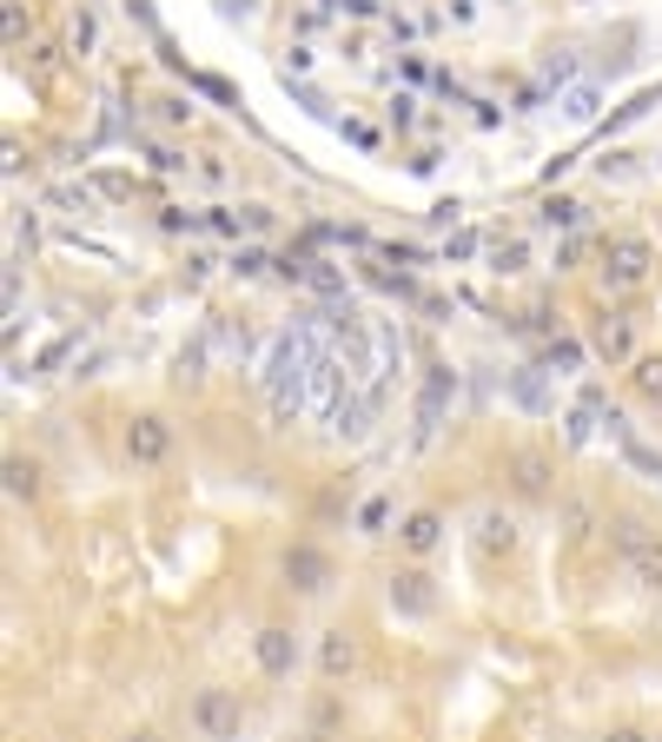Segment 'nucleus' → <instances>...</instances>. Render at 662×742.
<instances>
[{
	"label": "nucleus",
	"instance_id": "f257e3e1",
	"mask_svg": "<svg viewBox=\"0 0 662 742\" xmlns=\"http://www.w3.org/2000/svg\"><path fill=\"white\" fill-rule=\"evenodd\" d=\"M650 265H656V252H650V239H637V232H623V239H610V245H603V292H610V299H623V292H637V285L650 279Z\"/></svg>",
	"mask_w": 662,
	"mask_h": 742
},
{
	"label": "nucleus",
	"instance_id": "f03ea898",
	"mask_svg": "<svg viewBox=\"0 0 662 742\" xmlns=\"http://www.w3.org/2000/svg\"><path fill=\"white\" fill-rule=\"evenodd\" d=\"M617 551H623V564H630V577H637L643 591H662V537L656 531L623 524V531H617Z\"/></svg>",
	"mask_w": 662,
	"mask_h": 742
},
{
	"label": "nucleus",
	"instance_id": "7ed1b4c3",
	"mask_svg": "<svg viewBox=\"0 0 662 742\" xmlns=\"http://www.w3.org/2000/svg\"><path fill=\"white\" fill-rule=\"evenodd\" d=\"M192 723H199V736L232 742V736H239V723H245L239 690H199V697H192Z\"/></svg>",
	"mask_w": 662,
	"mask_h": 742
},
{
	"label": "nucleus",
	"instance_id": "20e7f679",
	"mask_svg": "<svg viewBox=\"0 0 662 742\" xmlns=\"http://www.w3.org/2000/svg\"><path fill=\"white\" fill-rule=\"evenodd\" d=\"M166 451H172V425H166L159 411H139V418L126 425V458H133V464H166Z\"/></svg>",
	"mask_w": 662,
	"mask_h": 742
},
{
	"label": "nucleus",
	"instance_id": "39448f33",
	"mask_svg": "<svg viewBox=\"0 0 662 742\" xmlns=\"http://www.w3.org/2000/svg\"><path fill=\"white\" fill-rule=\"evenodd\" d=\"M590 352L610 358V365H637V325H630L623 312H603V318L590 325Z\"/></svg>",
	"mask_w": 662,
	"mask_h": 742
},
{
	"label": "nucleus",
	"instance_id": "423d86ee",
	"mask_svg": "<svg viewBox=\"0 0 662 742\" xmlns=\"http://www.w3.org/2000/svg\"><path fill=\"white\" fill-rule=\"evenodd\" d=\"M285 584L305 591V597H318V591L332 584V557H325L318 544H292V551H285Z\"/></svg>",
	"mask_w": 662,
	"mask_h": 742
},
{
	"label": "nucleus",
	"instance_id": "0eeeda50",
	"mask_svg": "<svg viewBox=\"0 0 662 742\" xmlns=\"http://www.w3.org/2000/svg\"><path fill=\"white\" fill-rule=\"evenodd\" d=\"M385 597H391V610H398V617H431V610H438V591H431V577H424V571H398Z\"/></svg>",
	"mask_w": 662,
	"mask_h": 742
},
{
	"label": "nucleus",
	"instance_id": "6e6552de",
	"mask_svg": "<svg viewBox=\"0 0 662 742\" xmlns=\"http://www.w3.org/2000/svg\"><path fill=\"white\" fill-rule=\"evenodd\" d=\"M252 650H259V670H265V677H292V670H298V637H292V630H279V624H272V630H259V644H252Z\"/></svg>",
	"mask_w": 662,
	"mask_h": 742
},
{
	"label": "nucleus",
	"instance_id": "1a4fd4ad",
	"mask_svg": "<svg viewBox=\"0 0 662 742\" xmlns=\"http://www.w3.org/2000/svg\"><path fill=\"white\" fill-rule=\"evenodd\" d=\"M398 544H404L411 557H431V551L444 544V518H438V511H411V518L398 524Z\"/></svg>",
	"mask_w": 662,
	"mask_h": 742
},
{
	"label": "nucleus",
	"instance_id": "9d476101",
	"mask_svg": "<svg viewBox=\"0 0 662 742\" xmlns=\"http://www.w3.org/2000/svg\"><path fill=\"white\" fill-rule=\"evenodd\" d=\"M318 670L338 683V677H351L358 670V644L345 637V630H325V644H318Z\"/></svg>",
	"mask_w": 662,
	"mask_h": 742
},
{
	"label": "nucleus",
	"instance_id": "9b49d317",
	"mask_svg": "<svg viewBox=\"0 0 662 742\" xmlns=\"http://www.w3.org/2000/svg\"><path fill=\"white\" fill-rule=\"evenodd\" d=\"M511 478H517L524 498H550V464H544L537 451H517V458H511Z\"/></svg>",
	"mask_w": 662,
	"mask_h": 742
},
{
	"label": "nucleus",
	"instance_id": "f8f14e48",
	"mask_svg": "<svg viewBox=\"0 0 662 742\" xmlns=\"http://www.w3.org/2000/svg\"><path fill=\"white\" fill-rule=\"evenodd\" d=\"M40 491H46V484H40V464H33V458H7V498H13V504H33Z\"/></svg>",
	"mask_w": 662,
	"mask_h": 742
},
{
	"label": "nucleus",
	"instance_id": "ddd939ff",
	"mask_svg": "<svg viewBox=\"0 0 662 742\" xmlns=\"http://www.w3.org/2000/svg\"><path fill=\"white\" fill-rule=\"evenodd\" d=\"M630 385L650 398V405H662V352H650V358H637V372H630Z\"/></svg>",
	"mask_w": 662,
	"mask_h": 742
},
{
	"label": "nucleus",
	"instance_id": "4468645a",
	"mask_svg": "<svg viewBox=\"0 0 662 742\" xmlns=\"http://www.w3.org/2000/svg\"><path fill=\"white\" fill-rule=\"evenodd\" d=\"M617 438H623V458H630L643 478H656V484H662V458H656V451H650L643 438H630V431H617Z\"/></svg>",
	"mask_w": 662,
	"mask_h": 742
},
{
	"label": "nucleus",
	"instance_id": "2eb2a0df",
	"mask_svg": "<svg viewBox=\"0 0 662 742\" xmlns=\"http://www.w3.org/2000/svg\"><path fill=\"white\" fill-rule=\"evenodd\" d=\"M444 391H451V372H431V385H424V405H418V418H424V431L438 425V411H444Z\"/></svg>",
	"mask_w": 662,
	"mask_h": 742
},
{
	"label": "nucleus",
	"instance_id": "dca6fc26",
	"mask_svg": "<svg viewBox=\"0 0 662 742\" xmlns=\"http://www.w3.org/2000/svg\"><path fill=\"white\" fill-rule=\"evenodd\" d=\"M550 372L577 378V372H584V345H577V338H557V345H550Z\"/></svg>",
	"mask_w": 662,
	"mask_h": 742
},
{
	"label": "nucleus",
	"instance_id": "f3484780",
	"mask_svg": "<svg viewBox=\"0 0 662 742\" xmlns=\"http://www.w3.org/2000/svg\"><path fill=\"white\" fill-rule=\"evenodd\" d=\"M385 524H391V504H385V498H371V504L358 511V531H365V537H385Z\"/></svg>",
	"mask_w": 662,
	"mask_h": 742
},
{
	"label": "nucleus",
	"instance_id": "a211bd4d",
	"mask_svg": "<svg viewBox=\"0 0 662 742\" xmlns=\"http://www.w3.org/2000/svg\"><path fill=\"white\" fill-rule=\"evenodd\" d=\"M564 113H570V119H597V93H590V86H577V93L564 100Z\"/></svg>",
	"mask_w": 662,
	"mask_h": 742
},
{
	"label": "nucleus",
	"instance_id": "6ab92c4d",
	"mask_svg": "<svg viewBox=\"0 0 662 742\" xmlns=\"http://www.w3.org/2000/svg\"><path fill=\"white\" fill-rule=\"evenodd\" d=\"M584 219V206H570V199H550L544 206V226H577Z\"/></svg>",
	"mask_w": 662,
	"mask_h": 742
},
{
	"label": "nucleus",
	"instance_id": "aec40b11",
	"mask_svg": "<svg viewBox=\"0 0 662 742\" xmlns=\"http://www.w3.org/2000/svg\"><path fill=\"white\" fill-rule=\"evenodd\" d=\"M497 544L511 551V518H497V511H491V518H484V551H497Z\"/></svg>",
	"mask_w": 662,
	"mask_h": 742
},
{
	"label": "nucleus",
	"instance_id": "412c9836",
	"mask_svg": "<svg viewBox=\"0 0 662 742\" xmlns=\"http://www.w3.org/2000/svg\"><path fill=\"white\" fill-rule=\"evenodd\" d=\"M491 259H497V272H524V245H517V239H504Z\"/></svg>",
	"mask_w": 662,
	"mask_h": 742
},
{
	"label": "nucleus",
	"instance_id": "4be33fe9",
	"mask_svg": "<svg viewBox=\"0 0 662 742\" xmlns=\"http://www.w3.org/2000/svg\"><path fill=\"white\" fill-rule=\"evenodd\" d=\"M73 53H93V13H73Z\"/></svg>",
	"mask_w": 662,
	"mask_h": 742
},
{
	"label": "nucleus",
	"instance_id": "5701e85b",
	"mask_svg": "<svg viewBox=\"0 0 662 742\" xmlns=\"http://www.w3.org/2000/svg\"><path fill=\"white\" fill-rule=\"evenodd\" d=\"M159 119H172V126H186V119H192V106H186V100H159Z\"/></svg>",
	"mask_w": 662,
	"mask_h": 742
},
{
	"label": "nucleus",
	"instance_id": "b1692460",
	"mask_svg": "<svg viewBox=\"0 0 662 742\" xmlns=\"http://www.w3.org/2000/svg\"><path fill=\"white\" fill-rule=\"evenodd\" d=\"M603 742H650L643 730H617V736H603Z\"/></svg>",
	"mask_w": 662,
	"mask_h": 742
},
{
	"label": "nucleus",
	"instance_id": "393cba45",
	"mask_svg": "<svg viewBox=\"0 0 662 742\" xmlns=\"http://www.w3.org/2000/svg\"><path fill=\"white\" fill-rule=\"evenodd\" d=\"M126 742H153V736H126Z\"/></svg>",
	"mask_w": 662,
	"mask_h": 742
}]
</instances>
